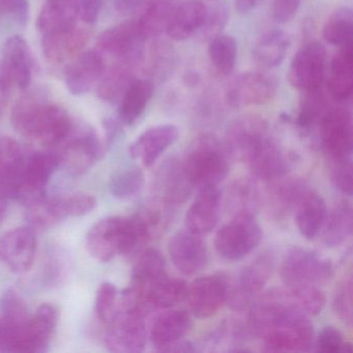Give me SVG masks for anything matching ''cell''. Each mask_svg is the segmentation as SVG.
Returning <instances> with one entry per match:
<instances>
[{"label":"cell","mask_w":353,"mask_h":353,"mask_svg":"<svg viewBox=\"0 0 353 353\" xmlns=\"http://www.w3.org/2000/svg\"><path fill=\"white\" fill-rule=\"evenodd\" d=\"M154 94V82L148 78L136 79L121 98L119 117L123 125H131L143 114Z\"/></svg>","instance_id":"40"},{"label":"cell","mask_w":353,"mask_h":353,"mask_svg":"<svg viewBox=\"0 0 353 353\" xmlns=\"http://www.w3.org/2000/svg\"><path fill=\"white\" fill-rule=\"evenodd\" d=\"M227 21H228V12L224 6H214L212 9L208 8L205 19L197 34L204 40H212L214 37L221 34Z\"/></svg>","instance_id":"51"},{"label":"cell","mask_w":353,"mask_h":353,"mask_svg":"<svg viewBox=\"0 0 353 353\" xmlns=\"http://www.w3.org/2000/svg\"><path fill=\"white\" fill-rule=\"evenodd\" d=\"M330 108L323 86L316 90L303 92V98L299 104L297 125L301 129L309 131L312 128L318 125L326 111Z\"/></svg>","instance_id":"43"},{"label":"cell","mask_w":353,"mask_h":353,"mask_svg":"<svg viewBox=\"0 0 353 353\" xmlns=\"http://www.w3.org/2000/svg\"><path fill=\"white\" fill-rule=\"evenodd\" d=\"M106 68V57L98 49L83 51L65 69L68 90L74 96L85 94L99 83Z\"/></svg>","instance_id":"23"},{"label":"cell","mask_w":353,"mask_h":353,"mask_svg":"<svg viewBox=\"0 0 353 353\" xmlns=\"http://www.w3.org/2000/svg\"><path fill=\"white\" fill-rule=\"evenodd\" d=\"M352 279L345 276L334 290L332 307L334 313L350 327L352 325Z\"/></svg>","instance_id":"50"},{"label":"cell","mask_w":353,"mask_h":353,"mask_svg":"<svg viewBox=\"0 0 353 353\" xmlns=\"http://www.w3.org/2000/svg\"><path fill=\"white\" fill-rule=\"evenodd\" d=\"M230 159L224 142L204 134L190 143L181 163L192 185L200 188L222 183L230 170Z\"/></svg>","instance_id":"4"},{"label":"cell","mask_w":353,"mask_h":353,"mask_svg":"<svg viewBox=\"0 0 353 353\" xmlns=\"http://www.w3.org/2000/svg\"><path fill=\"white\" fill-rule=\"evenodd\" d=\"M63 198L69 218L90 214L97 205L96 197L88 193H75Z\"/></svg>","instance_id":"56"},{"label":"cell","mask_w":353,"mask_h":353,"mask_svg":"<svg viewBox=\"0 0 353 353\" xmlns=\"http://www.w3.org/2000/svg\"><path fill=\"white\" fill-rule=\"evenodd\" d=\"M208 13L200 0H183L173 12L166 32L173 41H185L199 32Z\"/></svg>","instance_id":"32"},{"label":"cell","mask_w":353,"mask_h":353,"mask_svg":"<svg viewBox=\"0 0 353 353\" xmlns=\"http://www.w3.org/2000/svg\"><path fill=\"white\" fill-rule=\"evenodd\" d=\"M179 0H143L134 20L146 40L158 38L166 32Z\"/></svg>","instance_id":"31"},{"label":"cell","mask_w":353,"mask_h":353,"mask_svg":"<svg viewBox=\"0 0 353 353\" xmlns=\"http://www.w3.org/2000/svg\"><path fill=\"white\" fill-rule=\"evenodd\" d=\"M168 253L173 265L185 276H195L203 270L210 260L208 245L201 235L188 229L173 235Z\"/></svg>","instance_id":"17"},{"label":"cell","mask_w":353,"mask_h":353,"mask_svg":"<svg viewBox=\"0 0 353 353\" xmlns=\"http://www.w3.org/2000/svg\"><path fill=\"white\" fill-rule=\"evenodd\" d=\"M274 266L276 258L272 252L260 254L243 266L236 281L229 286V307L234 311L249 309L272 278Z\"/></svg>","instance_id":"8"},{"label":"cell","mask_w":353,"mask_h":353,"mask_svg":"<svg viewBox=\"0 0 353 353\" xmlns=\"http://www.w3.org/2000/svg\"><path fill=\"white\" fill-rule=\"evenodd\" d=\"M105 0H77L79 18L86 24H94L98 20Z\"/></svg>","instance_id":"58"},{"label":"cell","mask_w":353,"mask_h":353,"mask_svg":"<svg viewBox=\"0 0 353 353\" xmlns=\"http://www.w3.org/2000/svg\"><path fill=\"white\" fill-rule=\"evenodd\" d=\"M288 289L295 305L305 315L315 316L321 313L325 305V295L319 287Z\"/></svg>","instance_id":"49"},{"label":"cell","mask_w":353,"mask_h":353,"mask_svg":"<svg viewBox=\"0 0 353 353\" xmlns=\"http://www.w3.org/2000/svg\"><path fill=\"white\" fill-rule=\"evenodd\" d=\"M145 41L133 18L103 32L97 49L113 59H131L143 63Z\"/></svg>","instance_id":"15"},{"label":"cell","mask_w":353,"mask_h":353,"mask_svg":"<svg viewBox=\"0 0 353 353\" xmlns=\"http://www.w3.org/2000/svg\"><path fill=\"white\" fill-rule=\"evenodd\" d=\"M78 18L77 0H46L37 26L44 36L75 28Z\"/></svg>","instance_id":"33"},{"label":"cell","mask_w":353,"mask_h":353,"mask_svg":"<svg viewBox=\"0 0 353 353\" xmlns=\"http://www.w3.org/2000/svg\"><path fill=\"white\" fill-rule=\"evenodd\" d=\"M154 234L139 214L133 218L107 216L88 231L86 249L99 262H108L117 255L130 257L141 253Z\"/></svg>","instance_id":"3"},{"label":"cell","mask_w":353,"mask_h":353,"mask_svg":"<svg viewBox=\"0 0 353 353\" xmlns=\"http://www.w3.org/2000/svg\"><path fill=\"white\" fill-rule=\"evenodd\" d=\"M119 290L112 283L105 282L99 287L96 296V313L103 323L108 324L119 310Z\"/></svg>","instance_id":"48"},{"label":"cell","mask_w":353,"mask_h":353,"mask_svg":"<svg viewBox=\"0 0 353 353\" xmlns=\"http://www.w3.org/2000/svg\"><path fill=\"white\" fill-rule=\"evenodd\" d=\"M142 68L139 61L131 59H114L106 68L102 78L97 84L99 98L109 103L121 100L125 90L135 81L138 70Z\"/></svg>","instance_id":"27"},{"label":"cell","mask_w":353,"mask_h":353,"mask_svg":"<svg viewBox=\"0 0 353 353\" xmlns=\"http://www.w3.org/2000/svg\"><path fill=\"white\" fill-rule=\"evenodd\" d=\"M292 156L272 135H268L245 163L254 176L272 181L286 176L292 165Z\"/></svg>","instance_id":"22"},{"label":"cell","mask_w":353,"mask_h":353,"mask_svg":"<svg viewBox=\"0 0 353 353\" xmlns=\"http://www.w3.org/2000/svg\"><path fill=\"white\" fill-rule=\"evenodd\" d=\"M194 188L185 174L181 160L175 157L165 161L154 175V193L164 205L185 203L193 193Z\"/></svg>","instance_id":"21"},{"label":"cell","mask_w":353,"mask_h":353,"mask_svg":"<svg viewBox=\"0 0 353 353\" xmlns=\"http://www.w3.org/2000/svg\"><path fill=\"white\" fill-rule=\"evenodd\" d=\"M143 0H114L115 9L121 15L127 16L137 11Z\"/></svg>","instance_id":"60"},{"label":"cell","mask_w":353,"mask_h":353,"mask_svg":"<svg viewBox=\"0 0 353 353\" xmlns=\"http://www.w3.org/2000/svg\"><path fill=\"white\" fill-rule=\"evenodd\" d=\"M88 42V34L82 28H73L61 32L44 34L42 49L47 61L54 65L73 61L83 52Z\"/></svg>","instance_id":"26"},{"label":"cell","mask_w":353,"mask_h":353,"mask_svg":"<svg viewBox=\"0 0 353 353\" xmlns=\"http://www.w3.org/2000/svg\"><path fill=\"white\" fill-rule=\"evenodd\" d=\"M278 82L265 72H247L235 77L227 88L226 99L233 108L268 104L276 97Z\"/></svg>","instance_id":"13"},{"label":"cell","mask_w":353,"mask_h":353,"mask_svg":"<svg viewBox=\"0 0 353 353\" xmlns=\"http://www.w3.org/2000/svg\"><path fill=\"white\" fill-rule=\"evenodd\" d=\"M26 218L32 229H48L55 226L69 218L65 198H42L28 206Z\"/></svg>","instance_id":"41"},{"label":"cell","mask_w":353,"mask_h":353,"mask_svg":"<svg viewBox=\"0 0 353 353\" xmlns=\"http://www.w3.org/2000/svg\"><path fill=\"white\" fill-rule=\"evenodd\" d=\"M1 312L3 317L24 320L30 316V310L24 299L17 291L10 289L1 299Z\"/></svg>","instance_id":"53"},{"label":"cell","mask_w":353,"mask_h":353,"mask_svg":"<svg viewBox=\"0 0 353 353\" xmlns=\"http://www.w3.org/2000/svg\"><path fill=\"white\" fill-rule=\"evenodd\" d=\"M152 40L154 42L150 45L148 57L144 54L142 67L145 65L144 69L150 81L154 82V79L162 81L172 73L175 63L174 49L167 41L161 40L160 37Z\"/></svg>","instance_id":"42"},{"label":"cell","mask_w":353,"mask_h":353,"mask_svg":"<svg viewBox=\"0 0 353 353\" xmlns=\"http://www.w3.org/2000/svg\"><path fill=\"white\" fill-rule=\"evenodd\" d=\"M290 47V39L282 30H272L261 34L253 49V59L261 69H272L282 63Z\"/></svg>","instance_id":"38"},{"label":"cell","mask_w":353,"mask_h":353,"mask_svg":"<svg viewBox=\"0 0 353 353\" xmlns=\"http://www.w3.org/2000/svg\"><path fill=\"white\" fill-rule=\"evenodd\" d=\"M144 185V173L139 166H130L117 171L111 177L109 188L117 199L128 200L139 193Z\"/></svg>","instance_id":"47"},{"label":"cell","mask_w":353,"mask_h":353,"mask_svg":"<svg viewBox=\"0 0 353 353\" xmlns=\"http://www.w3.org/2000/svg\"><path fill=\"white\" fill-rule=\"evenodd\" d=\"M261 205V194L257 183L252 179L235 181L227 192L226 206L232 216H253Z\"/></svg>","instance_id":"39"},{"label":"cell","mask_w":353,"mask_h":353,"mask_svg":"<svg viewBox=\"0 0 353 353\" xmlns=\"http://www.w3.org/2000/svg\"><path fill=\"white\" fill-rule=\"evenodd\" d=\"M221 205L222 193L218 185L200 187L185 214V229L199 235L212 232L220 221Z\"/></svg>","instance_id":"24"},{"label":"cell","mask_w":353,"mask_h":353,"mask_svg":"<svg viewBox=\"0 0 353 353\" xmlns=\"http://www.w3.org/2000/svg\"><path fill=\"white\" fill-rule=\"evenodd\" d=\"M14 129L28 139L54 150L75 127L67 110L39 92L21 97L11 115Z\"/></svg>","instance_id":"2"},{"label":"cell","mask_w":353,"mask_h":353,"mask_svg":"<svg viewBox=\"0 0 353 353\" xmlns=\"http://www.w3.org/2000/svg\"><path fill=\"white\" fill-rule=\"evenodd\" d=\"M144 312L152 309H170L185 299L188 284L181 279L164 274L140 286H131Z\"/></svg>","instance_id":"20"},{"label":"cell","mask_w":353,"mask_h":353,"mask_svg":"<svg viewBox=\"0 0 353 353\" xmlns=\"http://www.w3.org/2000/svg\"><path fill=\"white\" fill-rule=\"evenodd\" d=\"M326 50L320 42H311L301 47L293 57L288 71L290 85L299 92L316 90L324 85Z\"/></svg>","instance_id":"12"},{"label":"cell","mask_w":353,"mask_h":353,"mask_svg":"<svg viewBox=\"0 0 353 353\" xmlns=\"http://www.w3.org/2000/svg\"><path fill=\"white\" fill-rule=\"evenodd\" d=\"M57 168L54 152L28 150L14 183L12 199L28 206L46 197L47 185Z\"/></svg>","instance_id":"6"},{"label":"cell","mask_w":353,"mask_h":353,"mask_svg":"<svg viewBox=\"0 0 353 353\" xmlns=\"http://www.w3.org/2000/svg\"><path fill=\"white\" fill-rule=\"evenodd\" d=\"M270 135V127L262 117L245 115L235 119L226 132L224 144L231 159L245 162L253 150Z\"/></svg>","instance_id":"18"},{"label":"cell","mask_w":353,"mask_h":353,"mask_svg":"<svg viewBox=\"0 0 353 353\" xmlns=\"http://www.w3.org/2000/svg\"><path fill=\"white\" fill-rule=\"evenodd\" d=\"M326 212L327 206L322 196L307 188L292 212L297 229L305 239L312 241L319 235Z\"/></svg>","instance_id":"30"},{"label":"cell","mask_w":353,"mask_h":353,"mask_svg":"<svg viewBox=\"0 0 353 353\" xmlns=\"http://www.w3.org/2000/svg\"><path fill=\"white\" fill-rule=\"evenodd\" d=\"M303 0H274L272 17L278 23L290 21L299 11Z\"/></svg>","instance_id":"57"},{"label":"cell","mask_w":353,"mask_h":353,"mask_svg":"<svg viewBox=\"0 0 353 353\" xmlns=\"http://www.w3.org/2000/svg\"><path fill=\"white\" fill-rule=\"evenodd\" d=\"M353 90L352 44L340 47L330 65L326 92L334 102L344 103L350 99Z\"/></svg>","instance_id":"29"},{"label":"cell","mask_w":353,"mask_h":353,"mask_svg":"<svg viewBox=\"0 0 353 353\" xmlns=\"http://www.w3.org/2000/svg\"><path fill=\"white\" fill-rule=\"evenodd\" d=\"M330 181L343 195H352V159L332 163Z\"/></svg>","instance_id":"52"},{"label":"cell","mask_w":353,"mask_h":353,"mask_svg":"<svg viewBox=\"0 0 353 353\" xmlns=\"http://www.w3.org/2000/svg\"><path fill=\"white\" fill-rule=\"evenodd\" d=\"M59 311L50 303H43L28 320V351L43 353L48 350L57 330Z\"/></svg>","instance_id":"34"},{"label":"cell","mask_w":353,"mask_h":353,"mask_svg":"<svg viewBox=\"0 0 353 353\" xmlns=\"http://www.w3.org/2000/svg\"><path fill=\"white\" fill-rule=\"evenodd\" d=\"M197 351H200V349L198 348L197 345H196L195 343L181 339V340L177 341L174 344L167 347L166 349L163 350V352L190 353L197 352Z\"/></svg>","instance_id":"59"},{"label":"cell","mask_w":353,"mask_h":353,"mask_svg":"<svg viewBox=\"0 0 353 353\" xmlns=\"http://www.w3.org/2000/svg\"><path fill=\"white\" fill-rule=\"evenodd\" d=\"M352 208L350 202L341 200L336 202L330 212H326L325 220L319 234L322 243L328 248H336L344 243L352 233Z\"/></svg>","instance_id":"36"},{"label":"cell","mask_w":353,"mask_h":353,"mask_svg":"<svg viewBox=\"0 0 353 353\" xmlns=\"http://www.w3.org/2000/svg\"><path fill=\"white\" fill-rule=\"evenodd\" d=\"M247 325L270 352H307L314 345L313 324L297 307L289 289L272 288L258 295Z\"/></svg>","instance_id":"1"},{"label":"cell","mask_w":353,"mask_h":353,"mask_svg":"<svg viewBox=\"0 0 353 353\" xmlns=\"http://www.w3.org/2000/svg\"><path fill=\"white\" fill-rule=\"evenodd\" d=\"M36 253V233L30 226L18 227L0 237V261L14 274L28 272Z\"/></svg>","instance_id":"19"},{"label":"cell","mask_w":353,"mask_h":353,"mask_svg":"<svg viewBox=\"0 0 353 353\" xmlns=\"http://www.w3.org/2000/svg\"><path fill=\"white\" fill-rule=\"evenodd\" d=\"M59 167L69 174H83L103 154L102 144L96 132L90 127L75 125L67 138L52 150Z\"/></svg>","instance_id":"7"},{"label":"cell","mask_w":353,"mask_h":353,"mask_svg":"<svg viewBox=\"0 0 353 353\" xmlns=\"http://www.w3.org/2000/svg\"><path fill=\"white\" fill-rule=\"evenodd\" d=\"M353 16L348 8L336 10L324 24L322 36L325 42L342 47L352 44Z\"/></svg>","instance_id":"45"},{"label":"cell","mask_w":353,"mask_h":353,"mask_svg":"<svg viewBox=\"0 0 353 353\" xmlns=\"http://www.w3.org/2000/svg\"><path fill=\"white\" fill-rule=\"evenodd\" d=\"M192 325L191 314L185 310L165 312L156 318L150 327V342L157 350L163 352L167 347L185 338Z\"/></svg>","instance_id":"28"},{"label":"cell","mask_w":353,"mask_h":353,"mask_svg":"<svg viewBox=\"0 0 353 353\" xmlns=\"http://www.w3.org/2000/svg\"><path fill=\"white\" fill-rule=\"evenodd\" d=\"M230 283L223 274L202 276L188 285L185 301L195 317L214 316L227 303Z\"/></svg>","instance_id":"16"},{"label":"cell","mask_w":353,"mask_h":353,"mask_svg":"<svg viewBox=\"0 0 353 353\" xmlns=\"http://www.w3.org/2000/svg\"><path fill=\"white\" fill-rule=\"evenodd\" d=\"M32 68L28 43L21 37H11L6 43L5 55L0 65V92L10 94L14 86L28 90L32 83Z\"/></svg>","instance_id":"14"},{"label":"cell","mask_w":353,"mask_h":353,"mask_svg":"<svg viewBox=\"0 0 353 353\" xmlns=\"http://www.w3.org/2000/svg\"><path fill=\"white\" fill-rule=\"evenodd\" d=\"M28 150L10 137H0V197L12 199L14 183Z\"/></svg>","instance_id":"35"},{"label":"cell","mask_w":353,"mask_h":353,"mask_svg":"<svg viewBox=\"0 0 353 353\" xmlns=\"http://www.w3.org/2000/svg\"><path fill=\"white\" fill-rule=\"evenodd\" d=\"M268 190V205L270 212L276 218L283 219L293 212L299 198L301 197L307 185L301 179L285 176L270 181Z\"/></svg>","instance_id":"37"},{"label":"cell","mask_w":353,"mask_h":353,"mask_svg":"<svg viewBox=\"0 0 353 353\" xmlns=\"http://www.w3.org/2000/svg\"><path fill=\"white\" fill-rule=\"evenodd\" d=\"M177 138L179 129L174 125H156L146 130L131 144L130 154L132 158L139 159L146 168H150Z\"/></svg>","instance_id":"25"},{"label":"cell","mask_w":353,"mask_h":353,"mask_svg":"<svg viewBox=\"0 0 353 353\" xmlns=\"http://www.w3.org/2000/svg\"><path fill=\"white\" fill-rule=\"evenodd\" d=\"M261 1L262 0H236L235 8L241 13H247L257 7Z\"/></svg>","instance_id":"61"},{"label":"cell","mask_w":353,"mask_h":353,"mask_svg":"<svg viewBox=\"0 0 353 353\" xmlns=\"http://www.w3.org/2000/svg\"><path fill=\"white\" fill-rule=\"evenodd\" d=\"M345 343L340 330L334 326H326L316 340L315 350L323 353L343 352Z\"/></svg>","instance_id":"54"},{"label":"cell","mask_w":353,"mask_h":353,"mask_svg":"<svg viewBox=\"0 0 353 353\" xmlns=\"http://www.w3.org/2000/svg\"><path fill=\"white\" fill-rule=\"evenodd\" d=\"M262 229L253 216H234L219 229L214 248L221 257L239 261L249 255L261 243Z\"/></svg>","instance_id":"9"},{"label":"cell","mask_w":353,"mask_h":353,"mask_svg":"<svg viewBox=\"0 0 353 353\" xmlns=\"http://www.w3.org/2000/svg\"><path fill=\"white\" fill-rule=\"evenodd\" d=\"M0 16L26 26L30 18L28 0H0Z\"/></svg>","instance_id":"55"},{"label":"cell","mask_w":353,"mask_h":353,"mask_svg":"<svg viewBox=\"0 0 353 353\" xmlns=\"http://www.w3.org/2000/svg\"><path fill=\"white\" fill-rule=\"evenodd\" d=\"M133 268L132 285L140 286L166 274L164 256L157 249L143 250L138 254Z\"/></svg>","instance_id":"46"},{"label":"cell","mask_w":353,"mask_h":353,"mask_svg":"<svg viewBox=\"0 0 353 353\" xmlns=\"http://www.w3.org/2000/svg\"><path fill=\"white\" fill-rule=\"evenodd\" d=\"M318 128L320 145L330 163L352 159V117L347 109H328Z\"/></svg>","instance_id":"10"},{"label":"cell","mask_w":353,"mask_h":353,"mask_svg":"<svg viewBox=\"0 0 353 353\" xmlns=\"http://www.w3.org/2000/svg\"><path fill=\"white\" fill-rule=\"evenodd\" d=\"M6 212H7V200L5 198L0 197V224L5 218Z\"/></svg>","instance_id":"62"},{"label":"cell","mask_w":353,"mask_h":353,"mask_svg":"<svg viewBox=\"0 0 353 353\" xmlns=\"http://www.w3.org/2000/svg\"><path fill=\"white\" fill-rule=\"evenodd\" d=\"M332 276L328 258L305 248L294 247L285 256L281 276L287 288L320 287Z\"/></svg>","instance_id":"5"},{"label":"cell","mask_w":353,"mask_h":353,"mask_svg":"<svg viewBox=\"0 0 353 353\" xmlns=\"http://www.w3.org/2000/svg\"><path fill=\"white\" fill-rule=\"evenodd\" d=\"M208 57L210 63L220 75L227 76L232 73L236 63V41L230 36L214 37L210 40Z\"/></svg>","instance_id":"44"},{"label":"cell","mask_w":353,"mask_h":353,"mask_svg":"<svg viewBox=\"0 0 353 353\" xmlns=\"http://www.w3.org/2000/svg\"><path fill=\"white\" fill-rule=\"evenodd\" d=\"M146 313L141 310H119L109 322L106 345L113 352L138 353L148 341Z\"/></svg>","instance_id":"11"}]
</instances>
